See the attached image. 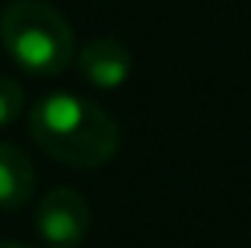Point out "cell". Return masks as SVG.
I'll list each match as a JSON object with an SVG mask.
<instances>
[{
	"label": "cell",
	"mask_w": 251,
	"mask_h": 248,
	"mask_svg": "<svg viewBox=\"0 0 251 248\" xmlns=\"http://www.w3.org/2000/svg\"><path fill=\"white\" fill-rule=\"evenodd\" d=\"M23 105H25V93L16 80L10 76H0V127L13 124L23 115Z\"/></svg>",
	"instance_id": "cell-6"
},
{
	"label": "cell",
	"mask_w": 251,
	"mask_h": 248,
	"mask_svg": "<svg viewBox=\"0 0 251 248\" xmlns=\"http://www.w3.org/2000/svg\"><path fill=\"white\" fill-rule=\"evenodd\" d=\"M0 42L32 76L64 74L76 54L74 29L48 0H13L0 13Z\"/></svg>",
	"instance_id": "cell-2"
},
{
	"label": "cell",
	"mask_w": 251,
	"mask_h": 248,
	"mask_svg": "<svg viewBox=\"0 0 251 248\" xmlns=\"http://www.w3.org/2000/svg\"><path fill=\"white\" fill-rule=\"evenodd\" d=\"M35 194V166L13 143H0V207L19 210Z\"/></svg>",
	"instance_id": "cell-5"
},
{
	"label": "cell",
	"mask_w": 251,
	"mask_h": 248,
	"mask_svg": "<svg viewBox=\"0 0 251 248\" xmlns=\"http://www.w3.org/2000/svg\"><path fill=\"white\" fill-rule=\"evenodd\" d=\"M89 204L74 188H54L35 207V229L51 248H76L89 232Z\"/></svg>",
	"instance_id": "cell-3"
},
{
	"label": "cell",
	"mask_w": 251,
	"mask_h": 248,
	"mask_svg": "<svg viewBox=\"0 0 251 248\" xmlns=\"http://www.w3.org/2000/svg\"><path fill=\"white\" fill-rule=\"evenodd\" d=\"M0 248H35V245H25V242H0Z\"/></svg>",
	"instance_id": "cell-7"
},
{
	"label": "cell",
	"mask_w": 251,
	"mask_h": 248,
	"mask_svg": "<svg viewBox=\"0 0 251 248\" xmlns=\"http://www.w3.org/2000/svg\"><path fill=\"white\" fill-rule=\"evenodd\" d=\"M76 67H80L83 80L92 83L96 89H118L127 83L130 70H134V57L118 38H96L80 48Z\"/></svg>",
	"instance_id": "cell-4"
},
{
	"label": "cell",
	"mask_w": 251,
	"mask_h": 248,
	"mask_svg": "<svg viewBox=\"0 0 251 248\" xmlns=\"http://www.w3.org/2000/svg\"><path fill=\"white\" fill-rule=\"evenodd\" d=\"M29 137L45 156L70 169H99L118 149V124L102 105L74 93H51L29 112Z\"/></svg>",
	"instance_id": "cell-1"
}]
</instances>
